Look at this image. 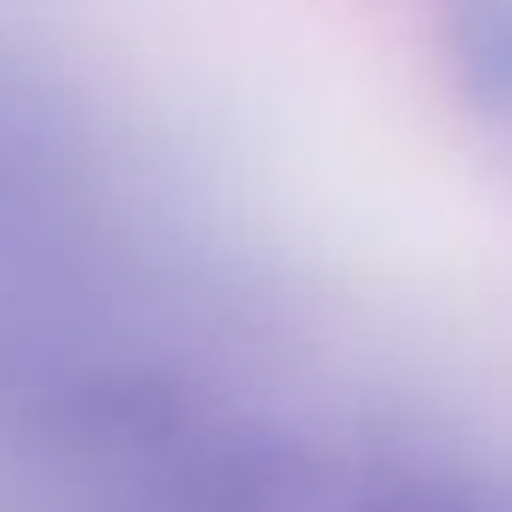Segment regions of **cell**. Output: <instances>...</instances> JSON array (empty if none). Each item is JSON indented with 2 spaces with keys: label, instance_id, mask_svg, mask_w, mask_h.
Masks as SVG:
<instances>
[{
  "label": "cell",
  "instance_id": "cell-1",
  "mask_svg": "<svg viewBox=\"0 0 512 512\" xmlns=\"http://www.w3.org/2000/svg\"><path fill=\"white\" fill-rule=\"evenodd\" d=\"M435 48L459 102L512 126V0H435Z\"/></svg>",
  "mask_w": 512,
  "mask_h": 512
}]
</instances>
